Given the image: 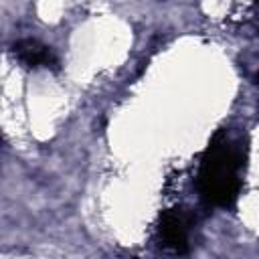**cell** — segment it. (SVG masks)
<instances>
[{"mask_svg":"<svg viewBox=\"0 0 259 259\" xmlns=\"http://www.w3.org/2000/svg\"><path fill=\"white\" fill-rule=\"evenodd\" d=\"M200 192L208 202L229 206L241 186V152L231 140L214 142L200 166Z\"/></svg>","mask_w":259,"mask_h":259,"instance_id":"6da1fadb","label":"cell"},{"mask_svg":"<svg viewBox=\"0 0 259 259\" xmlns=\"http://www.w3.org/2000/svg\"><path fill=\"white\" fill-rule=\"evenodd\" d=\"M188 231H190V221L186 219V214L180 210H170L162 217L158 229L160 245L168 251L182 253L188 243Z\"/></svg>","mask_w":259,"mask_h":259,"instance_id":"7a4b0ae2","label":"cell"},{"mask_svg":"<svg viewBox=\"0 0 259 259\" xmlns=\"http://www.w3.org/2000/svg\"><path fill=\"white\" fill-rule=\"evenodd\" d=\"M14 57L26 67H57V57L53 51L34 38L18 40L14 45Z\"/></svg>","mask_w":259,"mask_h":259,"instance_id":"3957f363","label":"cell"},{"mask_svg":"<svg viewBox=\"0 0 259 259\" xmlns=\"http://www.w3.org/2000/svg\"><path fill=\"white\" fill-rule=\"evenodd\" d=\"M257 83H259V73H257Z\"/></svg>","mask_w":259,"mask_h":259,"instance_id":"277c9868","label":"cell"}]
</instances>
